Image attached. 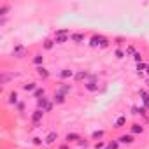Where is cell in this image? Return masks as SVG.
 Instances as JSON below:
<instances>
[{
    "label": "cell",
    "mask_w": 149,
    "mask_h": 149,
    "mask_svg": "<svg viewBox=\"0 0 149 149\" xmlns=\"http://www.w3.org/2000/svg\"><path fill=\"white\" fill-rule=\"evenodd\" d=\"M84 90L90 91V93H97L98 91V76L97 74H90L88 76V81L84 83Z\"/></svg>",
    "instance_id": "6da1fadb"
},
{
    "label": "cell",
    "mask_w": 149,
    "mask_h": 149,
    "mask_svg": "<svg viewBox=\"0 0 149 149\" xmlns=\"http://www.w3.org/2000/svg\"><path fill=\"white\" fill-rule=\"evenodd\" d=\"M70 33H72V32H70L68 28H60V30L54 32V37H53V39H54L56 44H65L67 40H70Z\"/></svg>",
    "instance_id": "7a4b0ae2"
},
{
    "label": "cell",
    "mask_w": 149,
    "mask_h": 149,
    "mask_svg": "<svg viewBox=\"0 0 149 149\" xmlns=\"http://www.w3.org/2000/svg\"><path fill=\"white\" fill-rule=\"evenodd\" d=\"M53 107H54V102L49 97H44V98H39L37 100V109H42L44 112H51Z\"/></svg>",
    "instance_id": "3957f363"
},
{
    "label": "cell",
    "mask_w": 149,
    "mask_h": 149,
    "mask_svg": "<svg viewBox=\"0 0 149 149\" xmlns=\"http://www.w3.org/2000/svg\"><path fill=\"white\" fill-rule=\"evenodd\" d=\"M44 111L42 109H35L33 112H32V116H30V121H32V125H33V128H39L40 126V123H42V119H44Z\"/></svg>",
    "instance_id": "277c9868"
},
{
    "label": "cell",
    "mask_w": 149,
    "mask_h": 149,
    "mask_svg": "<svg viewBox=\"0 0 149 149\" xmlns=\"http://www.w3.org/2000/svg\"><path fill=\"white\" fill-rule=\"evenodd\" d=\"M26 53H28V49H26V46H23V44H16V46L13 47V51H11L13 58H16V60L25 58V56H26Z\"/></svg>",
    "instance_id": "5b68a950"
},
{
    "label": "cell",
    "mask_w": 149,
    "mask_h": 149,
    "mask_svg": "<svg viewBox=\"0 0 149 149\" xmlns=\"http://www.w3.org/2000/svg\"><path fill=\"white\" fill-rule=\"evenodd\" d=\"M74 76H76V72H74L72 68H61V70L58 72V79H60L61 83H65V81H70V79H74Z\"/></svg>",
    "instance_id": "8992f818"
},
{
    "label": "cell",
    "mask_w": 149,
    "mask_h": 149,
    "mask_svg": "<svg viewBox=\"0 0 149 149\" xmlns=\"http://www.w3.org/2000/svg\"><path fill=\"white\" fill-rule=\"evenodd\" d=\"M35 74H37V77H39V79H42V81H46V79H49V77H51V72H49L44 65L35 67Z\"/></svg>",
    "instance_id": "52a82bcc"
},
{
    "label": "cell",
    "mask_w": 149,
    "mask_h": 149,
    "mask_svg": "<svg viewBox=\"0 0 149 149\" xmlns=\"http://www.w3.org/2000/svg\"><path fill=\"white\" fill-rule=\"evenodd\" d=\"M84 40H86L84 32H72L70 33V42H74V44H83Z\"/></svg>",
    "instance_id": "ba28073f"
},
{
    "label": "cell",
    "mask_w": 149,
    "mask_h": 149,
    "mask_svg": "<svg viewBox=\"0 0 149 149\" xmlns=\"http://www.w3.org/2000/svg\"><path fill=\"white\" fill-rule=\"evenodd\" d=\"M81 139H83V137H81L79 133H76V132H68V133L65 135V140H63V142H67V144H77Z\"/></svg>",
    "instance_id": "9c48e42d"
},
{
    "label": "cell",
    "mask_w": 149,
    "mask_h": 149,
    "mask_svg": "<svg viewBox=\"0 0 149 149\" xmlns=\"http://www.w3.org/2000/svg\"><path fill=\"white\" fill-rule=\"evenodd\" d=\"M51 100L54 102V105H61V104H65V102H67V97H65L63 93H60L58 90H54V93H53Z\"/></svg>",
    "instance_id": "30bf717a"
},
{
    "label": "cell",
    "mask_w": 149,
    "mask_h": 149,
    "mask_svg": "<svg viewBox=\"0 0 149 149\" xmlns=\"http://www.w3.org/2000/svg\"><path fill=\"white\" fill-rule=\"evenodd\" d=\"M104 39H105L104 35H100V33H95V35L90 39V42H88V44H90L91 47H100V46H102V42H104Z\"/></svg>",
    "instance_id": "8fae6325"
},
{
    "label": "cell",
    "mask_w": 149,
    "mask_h": 149,
    "mask_svg": "<svg viewBox=\"0 0 149 149\" xmlns=\"http://www.w3.org/2000/svg\"><path fill=\"white\" fill-rule=\"evenodd\" d=\"M58 132H49L46 137H44V144L46 146H53V144H56V140H58Z\"/></svg>",
    "instance_id": "7c38bea8"
},
{
    "label": "cell",
    "mask_w": 149,
    "mask_h": 149,
    "mask_svg": "<svg viewBox=\"0 0 149 149\" xmlns=\"http://www.w3.org/2000/svg\"><path fill=\"white\" fill-rule=\"evenodd\" d=\"M118 140H119V144H126V146H130V144L135 142V135H132V133H123V135L118 137Z\"/></svg>",
    "instance_id": "4fadbf2b"
},
{
    "label": "cell",
    "mask_w": 149,
    "mask_h": 149,
    "mask_svg": "<svg viewBox=\"0 0 149 149\" xmlns=\"http://www.w3.org/2000/svg\"><path fill=\"white\" fill-rule=\"evenodd\" d=\"M88 76H90L88 70H79V72H76V76H74V81L76 83H86Z\"/></svg>",
    "instance_id": "5bb4252c"
},
{
    "label": "cell",
    "mask_w": 149,
    "mask_h": 149,
    "mask_svg": "<svg viewBox=\"0 0 149 149\" xmlns=\"http://www.w3.org/2000/svg\"><path fill=\"white\" fill-rule=\"evenodd\" d=\"M130 133L132 135H142L144 133V125L142 123H132L130 125Z\"/></svg>",
    "instance_id": "9a60e30c"
},
{
    "label": "cell",
    "mask_w": 149,
    "mask_h": 149,
    "mask_svg": "<svg viewBox=\"0 0 149 149\" xmlns=\"http://www.w3.org/2000/svg\"><path fill=\"white\" fill-rule=\"evenodd\" d=\"M37 88H39V84H37L35 81H30V83H25V84L21 86V90H23V91H26V93H33V91H35Z\"/></svg>",
    "instance_id": "2e32d148"
},
{
    "label": "cell",
    "mask_w": 149,
    "mask_h": 149,
    "mask_svg": "<svg viewBox=\"0 0 149 149\" xmlns=\"http://www.w3.org/2000/svg\"><path fill=\"white\" fill-rule=\"evenodd\" d=\"M18 102H19V95H18L16 90H13V91L7 95V104H9V105H16Z\"/></svg>",
    "instance_id": "e0dca14e"
},
{
    "label": "cell",
    "mask_w": 149,
    "mask_h": 149,
    "mask_svg": "<svg viewBox=\"0 0 149 149\" xmlns=\"http://www.w3.org/2000/svg\"><path fill=\"white\" fill-rule=\"evenodd\" d=\"M32 63H33L35 67L44 65V54H42V53H35V54L32 56Z\"/></svg>",
    "instance_id": "ac0fdd59"
},
{
    "label": "cell",
    "mask_w": 149,
    "mask_h": 149,
    "mask_svg": "<svg viewBox=\"0 0 149 149\" xmlns=\"http://www.w3.org/2000/svg\"><path fill=\"white\" fill-rule=\"evenodd\" d=\"M56 90H58V91H60V93H63V95H65V97H67V95H68V93H70V91H72V84H67V83H60V84H58V88H56Z\"/></svg>",
    "instance_id": "d6986e66"
},
{
    "label": "cell",
    "mask_w": 149,
    "mask_h": 149,
    "mask_svg": "<svg viewBox=\"0 0 149 149\" xmlns=\"http://www.w3.org/2000/svg\"><path fill=\"white\" fill-rule=\"evenodd\" d=\"M54 46H56L54 39H46V40L42 42V49H44V51H51V49H53Z\"/></svg>",
    "instance_id": "ffe728a7"
},
{
    "label": "cell",
    "mask_w": 149,
    "mask_h": 149,
    "mask_svg": "<svg viewBox=\"0 0 149 149\" xmlns=\"http://www.w3.org/2000/svg\"><path fill=\"white\" fill-rule=\"evenodd\" d=\"M32 95H33V98H35V100H39V98H44V97H46V88H40V86H39V88H37V90H35Z\"/></svg>",
    "instance_id": "44dd1931"
},
{
    "label": "cell",
    "mask_w": 149,
    "mask_h": 149,
    "mask_svg": "<svg viewBox=\"0 0 149 149\" xmlns=\"http://www.w3.org/2000/svg\"><path fill=\"white\" fill-rule=\"evenodd\" d=\"M104 137H105V132H104V130H95V132L91 133V139H93L95 142H98V140H102Z\"/></svg>",
    "instance_id": "7402d4cb"
},
{
    "label": "cell",
    "mask_w": 149,
    "mask_h": 149,
    "mask_svg": "<svg viewBox=\"0 0 149 149\" xmlns=\"http://www.w3.org/2000/svg\"><path fill=\"white\" fill-rule=\"evenodd\" d=\"M25 107H26V104H25V100H19L16 105H14V111L18 112V114H23L25 112Z\"/></svg>",
    "instance_id": "603a6c76"
},
{
    "label": "cell",
    "mask_w": 149,
    "mask_h": 149,
    "mask_svg": "<svg viewBox=\"0 0 149 149\" xmlns=\"http://www.w3.org/2000/svg\"><path fill=\"white\" fill-rule=\"evenodd\" d=\"M9 11H11V6L9 4H0V16H2V18H6Z\"/></svg>",
    "instance_id": "cb8c5ba5"
},
{
    "label": "cell",
    "mask_w": 149,
    "mask_h": 149,
    "mask_svg": "<svg viewBox=\"0 0 149 149\" xmlns=\"http://www.w3.org/2000/svg\"><path fill=\"white\" fill-rule=\"evenodd\" d=\"M132 114H135V116H146V107H132Z\"/></svg>",
    "instance_id": "d4e9b609"
},
{
    "label": "cell",
    "mask_w": 149,
    "mask_h": 149,
    "mask_svg": "<svg viewBox=\"0 0 149 149\" xmlns=\"http://www.w3.org/2000/svg\"><path fill=\"white\" fill-rule=\"evenodd\" d=\"M125 123H126V116H119V118L114 121V128H121Z\"/></svg>",
    "instance_id": "484cf974"
},
{
    "label": "cell",
    "mask_w": 149,
    "mask_h": 149,
    "mask_svg": "<svg viewBox=\"0 0 149 149\" xmlns=\"http://www.w3.org/2000/svg\"><path fill=\"white\" fill-rule=\"evenodd\" d=\"M125 53H126V56H135V53H137V49H135V46H133V44H130V46H126V49H125Z\"/></svg>",
    "instance_id": "4316f807"
},
{
    "label": "cell",
    "mask_w": 149,
    "mask_h": 149,
    "mask_svg": "<svg viewBox=\"0 0 149 149\" xmlns=\"http://www.w3.org/2000/svg\"><path fill=\"white\" fill-rule=\"evenodd\" d=\"M114 56H116L118 60H121V58H125V56H126V53H125L121 47H116V51H114Z\"/></svg>",
    "instance_id": "83f0119b"
},
{
    "label": "cell",
    "mask_w": 149,
    "mask_h": 149,
    "mask_svg": "<svg viewBox=\"0 0 149 149\" xmlns=\"http://www.w3.org/2000/svg\"><path fill=\"white\" fill-rule=\"evenodd\" d=\"M119 146H121V144H119V140H118V139H116V140L107 142V147H109V149H119Z\"/></svg>",
    "instance_id": "f1b7e54d"
},
{
    "label": "cell",
    "mask_w": 149,
    "mask_h": 149,
    "mask_svg": "<svg viewBox=\"0 0 149 149\" xmlns=\"http://www.w3.org/2000/svg\"><path fill=\"white\" fill-rule=\"evenodd\" d=\"M146 68H147V63H144V61L142 63H137V70H139L137 74H139V76H142V70H146Z\"/></svg>",
    "instance_id": "f546056e"
},
{
    "label": "cell",
    "mask_w": 149,
    "mask_h": 149,
    "mask_svg": "<svg viewBox=\"0 0 149 149\" xmlns=\"http://www.w3.org/2000/svg\"><path fill=\"white\" fill-rule=\"evenodd\" d=\"M77 146H79L81 149H86V147L90 146V140H86V139H81V140L77 142Z\"/></svg>",
    "instance_id": "4dcf8cb0"
},
{
    "label": "cell",
    "mask_w": 149,
    "mask_h": 149,
    "mask_svg": "<svg viewBox=\"0 0 149 149\" xmlns=\"http://www.w3.org/2000/svg\"><path fill=\"white\" fill-rule=\"evenodd\" d=\"M93 147H95V149H105V147H107V144H105L104 140H98V142H95V144H93Z\"/></svg>",
    "instance_id": "1f68e13d"
},
{
    "label": "cell",
    "mask_w": 149,
    "mask_h": 149,
    "mask_svg": "<svg viewBox=\"0 0 149 149\" xmlns=\"http://www.w3.org/2000/svg\"><path fill=\"white\" fill-rule=\"evenodd\" d=\"M32 144H33V146H42V144H44V139H40V137H33V139H32Z\"/></svg>",
    "instance_id": "d6a6232c"
},
{
    "label": "cell",
    "mask_w": 149,
    "mask_h": 149,
    "mask_svg": "<svg viewBox=\"0 0 149 149\" xmlns=\"http://www.w3.org/2000/svg\"><path fill=\"white\" fill-rule=\"evenodd\" d=\"M56 149H70V144H67V142H61V144H58V147Z\"/></svg>",
    "instance_id": "836d02e7"
},
{
    "label": "cell",
    "mask_w": 149,
    "mask_h": 149,
    "mask_svg": "<svg viewBox=\"0 0 149 149\" xmlns=\"http://www.w3.org/2000/svg\"><path fill=\"white\" fill-rule=\"evenodd\" d=\"M114 40H116V46H123V44H125V39H123V37H116Z\"/></svg>",
    "instance_id": "e575fe53"
},
{
    "label": "cell",
    "mask_w": 149,
    "mask_h": 149,
    "mask_svg": "<svg viewBox=\"0 0 149 149\" xmlns=\"http://www.w3.org/2000/svg\"><path fill=\"white\" fill-rule=\"evenodd\" d=\"M133 58H135V61H137V63H142V54H140V53H135V56H133Z\"/></svg>",
    "instance_id": "d590c367"
},
{
    "label": "cell",
    "mask_w": 149,
    "mask_h": 149,
    "mask_svg": "<svg viewBox=\"0 0 149 149\" xmlns=\"http://www.w3.org/2000/svg\"><path fill=\"white\" fill-rule=\"evenodd\" d=\"M146 72H147V76H149V65H147V68H146Z\"/></svg>",
    "instance_id": "8d00e7d4"
},
{
    "label": "cell",
    "mask_w": 149,
    "mask_h": 149,
    "mask_svg": "<svg viewBox=\"0 0 149 149\" xmlns=\"http://www.w3.org/2000/svg\"><path fill=\"white\" fill-rule=\"evenodd\" d=\"M105 149H109V147H105Z\"/></svg>",
    "instance_id": "74e56055"
},
{
    "label": "cell",
    "mask_w": 149,
    "mask_h": 149,
    "mask_svg": "<svg viewBox=\"0 0 149 149\" xmlns=\"http://www.w3.org/2000/svg\"><path fill=\"white\" fill-rule=\"evenodd\" d=\"M147 93H149V91H147Z\"/></svg>",
    "instance_id": "f35d334b"
}]
</instances>
